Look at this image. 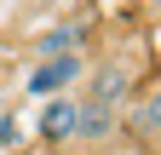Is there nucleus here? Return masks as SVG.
I'll list each match as a JSON object with an SVG mask.
<instances>
[{
    "mask_svg": "<svg viewBox=\"0 0 161 155\" xmlns=\"http://www.w3.org/2000/svg\"><path fill=\"white\" fill-rule=\"evenodd\" d=\"M17 144H23V126H17V115L6 109L0 115V149H17Z\"/></svg>",
    "mask_w": 161,
    "mask_h": 155,
    "instance_id": "obj_6",
    "label": "nucleus"
},
{
    "mask_svg": "<svg viewBox=\"0 0 161 155\" xmlns=\"http://www.w3.org/2000/svg\"><path fill=\"white\" fill-rule=\"evenodd\" d=\"M121 132H127V138H138L144 149H161V75L132 86L127 109H121Z\"/></svg>",
    "mask_w": 161,
    "mask_h": 155,
    "instance_id": "obj_1",
    "label": "nucleus"
},
{
    "mask_svg": "<svg viewBox=\"0 0 161 155\" xmlns=\"http://www.w3.org/2000/svg\"><path fill=\"white\" fill-rule=\"evenodd\" d=\"M86 75H92V63H86V52L75 46V52H64V57H52V63H35V69H29V92L46 104V98H64V92H80Z\"/></svg>",
    "mask_w": 161,
    "mask_h": 155,
    "instance_id": "obj_2",
    "label": "nucleus"
},
{
    "mask_svg": "<svg viewBox=\"0 0 161 155\" xmlns=\"http://www.w3.org/2000/svg\"><path fill=\"white\" fill-rule=\"evenodd\" d=\"M80 98V92H75ZM121 138V109L109 104H92V98H80V121H75V149H104Z\"/></svg>",
    "mask_w": 161,
    "mask_h": 155,
    "instance_id": "obj_3",
    "label": "nucleus"
},
{
    "mask_svg": "<svg viewBox=\"0 0 161 155\" xmlns=\"http://www.w3.org/2000/svg\"><path fill=\"white\" fill-rule=\"evenodd\" d=\"M75 121H80V98H75V92L40 104V138H46V144H75Z\"/></svg>",
    "mask_w": 161,
    "mask_h": 155,
    "instance_id": "obj_4",
    "label": "nucleus"
},
{
    "mask_svg": "<svg viewBox=\"0 0 161 155\" xmlns=\"http://www.w3.org/2000/svg\"><path fill=\"white\" fill-rule=\"evenodd\" d=\"M75 46H80V40H75L69 29H52V35L35 40V63H52V57H64V52H75Z\"/></svg>",
    "mask_w": 161,
    "mask_h": 155,
    "instance_id": "obj_5",
    "label": "nucleus"
}]
</instances>
